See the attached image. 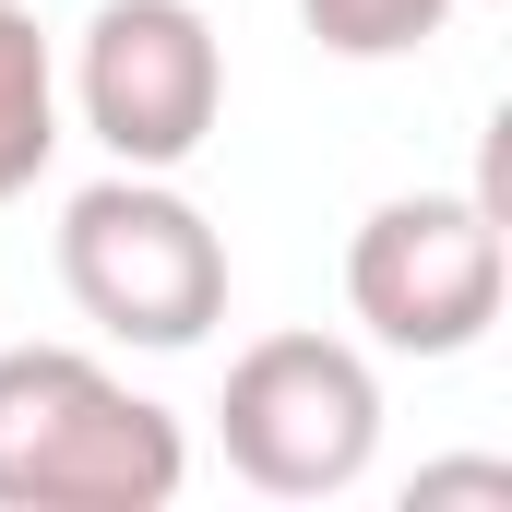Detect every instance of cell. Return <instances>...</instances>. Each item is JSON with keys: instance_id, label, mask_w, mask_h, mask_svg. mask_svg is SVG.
Listing matches in <instances>:
<instances>
[{"instance_id": "cell-1", "label": "cell", "mask_w": 512, "mask_h": 512, "mask_svg": "<svg viewBox=\"0 0 512 512\" xmlns=\"http://www.w3.org/2000/svg\"><path fill=\"white\" fill-rule=\"evenodd\" d=\"M191 441L84 346H0V512H167Z\"/></svg>"}, {"instance_id": "cell-2", "label": "cell", "mask_w": 512, "mask_h": 512, "mask_svg": "<svg viewBox=\"0 0 512 512\" xmlns=\"http://www.w3.org/2000/svg\"><path fill=\"white\" fill-rule=\"evenodd\" d=\"M60 286L96 334L179 358L227 322V239L167 167H120L60 203Z\"/></svg>"}, {"instance_id": "cell-3", "label": "cell", "mask_w": 512, "mask_h": 512, "mask_svg": "<svg viewBox=\"0 0 512 512\" xmlns=\"http://www.w3.org/2000/svg\"><path fill=\"white\" fill-rule=\"evenodd\" d=\"M215 441L262 501H346L382 453V382L346 334H262L215 393Z\"/></svg>"}, {"instance_id": "cell-4", "label": "cell", "mask_w": 512, "mask_h": 512, "mask_svg": "<svg viewBox=\"0 0 512 512\" xmlns=\"http://www.w3.org/2000/svg\"><path fill=\"white\" fill-rule=\"evenodd\" d=\"M512 286V227L477 191H393L346 239V310L393 358H465L501 322Z\"/></svg>"}, {"instance_id": "cell-5", "label": "cell", "mask_w": 512, "mask_h": 512, "mask_svg": "<svg viewBox=\"0 0 512 512\" xmlns=\"http://www.w3.org/2000/svg\"><path fill=\"white\" fill-rule=\"evenodd\" d=\"M72 108L120 167H191L227 108V48L203 0H96L72 48Z\"/></svg>"}, {"instance_id": "cell-6", "label": "cell", "mask_w": 512, "mask_h": 512, "mask_svg": "<svg viewBox=\"0 0 512 512\" xmlns=\"http://www.w3.org/2000/svg\"><path fill=\"white\" fill-rule=\"evenodd\" d=\"M60 155V60L24 0H0V203H24Z\"/></svg>"}, {"instance_id": "cell-7", "label": "cell", "mask_w": 512, "mask_h": 512, "mask_svg": "<svg viewBox=\"0 0 512 512\" xmlns=\"http://www.w3.org/2000/svg\"><path fill=\"white\" fill-rule=\"evenodd\" d=\"M298 24L334 48V60H405L453 24V0H298Z\"/></svg>"}, {"instance_id": "cell-8", "label": "cell", "mask_w": 512, "mask_h": 512, "mask_svg": "<svg viewBox=\"0 0 512 512\" xmlns=\"http://www.w3.org/2000/svg\"><path fill=\"white\" fill-rule=\"evenodd\" d=\"M417 501H512L501 465H441V477H417Z\"/></svg>"}]
</instances>
